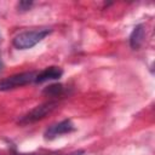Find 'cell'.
<instances>
[{
    "label": "cell",
    "instance_id": "8992f818",
    "mask_svg": "<svg viewBox=\"0 0 155 155\" xmlns=\"http://www.w3.org/2000/svg\"><path fill=\"white\" fill-rule=\"evenodd\" d=\"M144 34H145V30H144L143 24H138L133 28V30L130 35V45L133 50H138L140 47L143 39H144Z\"/></svg>",
    "mask_w": 155,
    "mask_h": 155
},
{
    "label": "cell",
    "instance_id": "277c9868",
    "mask_svg": "<svg viewBox=\"0 0 155 155\" xmlns=\"http://www.w3.org/2000/svg\"><path fill=\"white\" fill-rule=\"evenodd\" d=\"M75 131V126L74 124L71 122V120L69 119H65L63 121H59L57 124H53L51 126H48L46 128V131L44 132V138L45 139H48V140H52L62 134H67V133H70Z\"/></svg>",
    "mask_w": 155,
    "mask_h": 155
},
{
    "label": "cell",
    "instance_id": "5b68a950",
    "mask_svg": "<svg viewBox=\"0 0 155 155\" xmlns=\"http://www.w3.org/2000/svg\"><path fill=\"white\" fill-rule=\"evenodd\" d=\"M62 75H63V69L61 67L51 65V67H47V68L42 69L41 71H39L36 74L35 82L41 84V82H46V81H50V80H58V79L62 78Z\"/></svg>",
    "mask_w": 155,
    "mask_h": 155
},
{
    "label": "cell",
    "instance_id": "30bf717a",
    "mask_svg": "<svg viewBox=\"0 0 155 155\" xmlns=\"http://www.w3.org/2000/svg\"><path fill=\"white\" fill-rule=\"evenodd\" d=\"M4 70V63H2V61L0 59V73Z\"/></svg>",
    "mask_w": 155,
    "mask_h": 155
},
{
    "label": "cell",
    "instance_id": "3957f363",
    "mask_svg": "<svg viewBox=\"0 0 155 155\" xmlns=\"http://www.w3.org/2000/svg\"><path fill=\"white\" fill-rule=\"evenodd\" d=\"M57 105H58L57 102H53V101H48V102H45L40 105H36L35 108L29 110L27 114H24L18 120V124L19 125H30V124H34L39 120H42L44 117L50 115L57 108Z\"/></svg>",
    "mask_w": 155,
    "mask_h": 155
},
{
    "label": "cell",
    "instance_id": "9c48e42d",
    "mask_svg": "<svg viewBox=\"0 0 155 155\" xmlns=\"http://www.w3.org/2000/svg\"><path fill=\"white\" fill-rule=\"evenodd\" d=\"M84 151H75L71 154H67V155H82ZM10 155H52V154H44V153H13Z\"/></svg>",
    "mask_w": 155,
    "mask_h": 155
},
{
    "label": "cell",
    "instance_id": "7a4b0ae2",
    "mask_svg": "<svg viewBox=\"0 0 155 155\" xmlns=\"http://www.w3.org/2000/svg\"><path fill=\"white\" fill-rule=\"evenodd\" d=\"M38 71H23L18 74H13L11 76H7L2 80H0V91L6 92L11 91L25 85H29L31 82H35Z\"/></svg>",
    "mask_w": 155,
    "mask_h": 155
},
{
    "label": "cell",
    "instance_id": "6da1fadb",
    "mask_svg": "<svg viewBox=\"0 0 155 155\" xmlns=\"http://www.w3.org/2000/svg\"><path fill=\"white\" fill-rule=\"evenodd\" d=\"M52 30L50 28H39V29H31V30H25L19 34H17L13 40L12 45L17 50H28L42 41Z\"/></svg>",
    "mask_w": 155,
    "mask_h": 155
},
{
    "label": "cell",
    "instance_id": "52a82bcc",
    "mask_svg": "<svg viewBox=\"0 0 155 155\" xmlns=\"http://www.w3.org/2000/svg\"><path fill=\"white\" fill-rule=\"evenodd\" d=\"M63 90H64V87L62 84H52L50 86H46L42 90V93L48 97H57L63 93Z\"/></svg>",
    "mask_w": 155,
    "mask_h": 155
},
{
    "label": "cell",
    "instance_id": "ba28073f",
    "mask_svg": "<svg viewBox=\"0 0 155 155\" xmlns=\"http://www.w3.org/2000/svg\"><path fill=\"white\" fill-rule=\"evenodd\" d=\"M31 6H33V1H19L17 4V8L21 12H25V11L30 10Z\"/></svg>",
    "mask_w": 155,
    "mask_h": 155
}]
</instances>
